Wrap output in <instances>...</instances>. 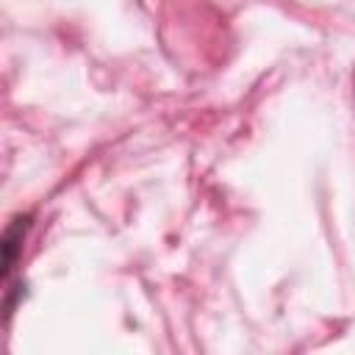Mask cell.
<instances>
[{
    "label": "cell",
    "mask_w": 355,
    "mask_h": 355,
    "mask_svg": "<svg viewBox=\"0 0 355 355\" xmlns=\"http://www.w3.org/2000/svg\"><path fill=\"white\" fill-rule=\"evenodd\" d=\"M31 222H33L31 214H19L3 230V241H0V250H3V280H8L11 269L17 266V258L22 252V241H25V233L31 230Z\"/></svg>",
    "instance_id": "1"
}]
</instances>
